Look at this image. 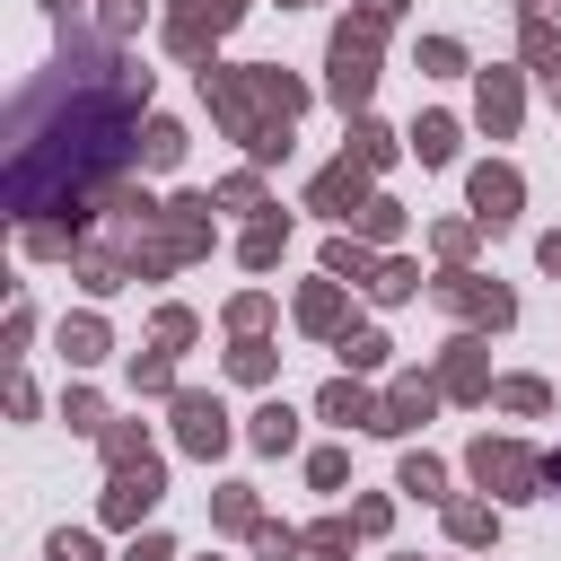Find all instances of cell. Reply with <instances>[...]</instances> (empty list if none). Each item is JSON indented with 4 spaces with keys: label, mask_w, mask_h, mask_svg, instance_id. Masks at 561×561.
I'll return each mask as SVG.
<instances>
[{
    "label": "cell",
    "mask_w": 561,
    "mask_h": 561,
    "mask_svg": "<svg viewBox=\"0 0 561 561\" xmlns=\"http://www.w3.org/2000/svg\"><path fill=\"white\" fill-rule=\"evenodd\" d=\"M140 105H149V70L131 53H114L105 35L70 26L53 70L9 114V210H18V228H35L44 210H70V228H79L123 184V158H140V131H149Z\"/></svg>",
    "instance_id": "obj_1"
},
{
    "label": "cell",
    "mask_w": 561,
    "mask_h": 561,
    "mask_svg": "<svg viewBox=\"0 0 561 561\" xmlns=\"http://www.w3.org/2000/svg\"><path fill=\"white\" fill-rule=\"evenodd\" d=\"M202 105L219 114L228 140H245L254 167H272V158H289V123H298L307 88H298L289 70H272V61H237V70L210 61V70H202Z\"/></svg>",
    "instance_id": "obj_2"
},
{
    "label": "cell",
    "mask_w": 561,
    "mask_h": 561,
    "mask_svg": "<svg viewBox=\"0 0 561 561\" xmlns=\"http://www.w3.org/2000/svg\"><path fill=\"white\" fill-rule=\"evenodd\" d=\"M377 35H386V18H368V9L333 26V53H324V70H333V79H324V96H333L342 114H359V105H368V88H377Z\"/></svg>",
    "instance_id": "obj_3"
},
{
    "label": "cell",
    "mask_w": 561,
    "mask_h": 561,
    "mask_svg": "<svg viewBox=\"0 0 561 561\" xmlns=\"http://www.w3.org/2000/svg\"><path fill=\"white\" fill-rule=\"evenodd\" d=\"M465 465H473V482L500 491V500H535V491H543V456H526L517 438H473Z\"/></svg>",
    "instance_id": "obj_4"
},
{
    "label": "cell",
    "mask_w": 561,
    "mask_h": 561,
    "mask_svg": "<svg viewBox=\"0 0 561 561\" xmlns=\"http://www.w3.org/2000/svg\"><path fill=\"white\" fill-rule=\"evenodd\" d=\"M430 298H438L447 316H465V324H491V333L517 316V298H508L500 280H482V272H447V280H430Z\"/></svg>",
    "instance_id": "obj_5"
},
{
    "label": "cell",
    "mask_w": 561,
    "mask_h": 561,
    "mask_svg": "<svg viewBox=\"0 0 561 561\" xmlns=\"http://www.w3.org/2000/svg\"><path fill=\"white\" fill-rule=\"evenodd\" d=\"M175 447H184V456H219V447H228V403L184 386V394H175Z\"/></svg>",
    "instance_id": "obj_6"
},
{
    "label": "cell",
    "mask_w": 561,
    "mask_h": 561,
    "mask_svg": "<svg viewBox=\"0 0 561 561\" xmlns=\"http://www.w3.org/2000/svg\"><path fill=\"white\" fill-rule=\"evenodd\" d=\"M307 202H316L324 219H359V210H368V167H359V158H333V167L307 184Z\"/></svg>",
    "instance_id": "obj_7"
},
{
    "label": "cell",
    "mask_w": 561,
    "mask_h": 561,
    "mask_svg": "<svg viewBox=\"0 0 561 561\" xmlns=\"http://www.w3.org/2000/svg\"><path fill=\"white\" fill-rule=\"evenodd\" d=\"M158 491H167V465H131V473H114V482H105V526H140V517L158 508Z\"/></svg>",
    "instance_id": "obj_8"
},
{
    "label": "cell",
    "mask_w": 561,
    "mask_h": 561,
    "mask_svg": "<svg viewBox=\"0 0 561 561\" xmlns=\"http://www.w3.org/2000/svg\"><path fill=\"white\" fill-rule=\"evenodd\" d=\"M430 412H438V377H394V386H386L377 430H386V438H403V430H421Z\"/></svg>",
    "instance_id": "obj_9"
},
{
    "label": "cell",
    "mask_w": 561,
    "mask_h": 561,
    "mask_svg": "<svg viewBox=\"0 0 561 561\" xmlns=\"http://www.w3.org/2000/svg\"><path fill=\"white\" fill-rule=\"evenodd\" d=\"M517 202H526L517 167H473V219H482V228H508V219H517Z\"/></svg>",
    "instance_id": "obj_10"
},
{
    "label": "cell",
    "mask_w": 561,
    "mask_h": 561,
    "mask_svg": "<svg viewBox=\"0 0 561 561\" xmlns=\"http://www.w3.org/2000/svg\"><path fill=\"white\" fill-rule=\"evenodd\" d=\"M473 114H482V131H491V140H508V131H517V70H482Z\"/></svg>",
    "instance_id": "obj_11"
},
{
    "label": "cell",
    "mask_w": 561,
    "mask_h": 561,
    "mask_svg": "<svg viewBox=\"0 0 561 561\" xmlns=\"http://www.w3.org/2000/svg\"><path fill=\"white\" fill-rule=\"evenodd\" d=\"M438 394H491V377H482V342L465 333V342H447V359H438Z\"/></svg>",
    "instance_id": "obj_12"
},
{
    "label": "cell",
    "mask_w": 561,
    "mask_h": 561,
    "mask_svg": "<svg viewBox=\"0 0 561 561\" xmlns=\"http://www.w3.org/2000/svg\"><path fill=\"white\" fill-rule=\"evenodd\" d=\"M70 272H79V289H96V298H105V289H123V280H131V254H123V245H79V254H70Z\"/></svg>",
    "instance_id": "obj_13"
},
{
    "label": "cell",
    "mask_w": 561,
    "mask_h": 561,
    "mask_svg": "<svg viewBox=\"0 0 561 561\" xmlns=\"http://www.w3.org/2000/svg\"><path fill=\"white\" fill-rule=\"evenodd\" d=\"M377 412H386V394H368V386H351V377H333V386H324V421H342V430H351V421H359V430H377Z\"/></svg>",
    "instance_id": "obj_14"
},
{
    "label": "cell",
    "mask_w": 561,
    "mask_h": 561,
    "mask_svg": "<svg viewBox=\"0 0 561 561\" xmlns=\"http://www.w3.org/2000/svg\"><path fill=\"white\" fill-rule=\"evenodd\" d=\"M324 272H333V280H368V289H377V272H386V263H377V245H368V237H333V245H324Z\"/></svg>",
    "instance_id": "obj_15"
},
{
    "label": "cell",
    "mask_w": 561,
    "mask_h": 561,
    "mask_svg": "<svg viewBox=\"0 0 561 561\" xmlns=\"http://www.w3.org/2000/svg\"><path fill=\"white\" fill-rule=\"evenodd\" d=\"M298 324H307V333H342V280H333V272L298 289Z\"/></svg>",
    "instance_id": "obj_16"
},
{
    "label": "cell",
    "mask_w": 561,
    "mask_h": 561,
    "mask_svg": "<svg viewBox=\"0 0 561 561\" xmlns=\"http://www.w3.org/2000/svg\"><path fill=\"white\" fill-rule=\"evenodd\" d=\"M245 438H254L263 456H289V447H298V412H289V403H263V412L245 421Z\"/></svg>",
    "instance_id": "obj_17"
},
{
    "label": "cell",
    "mask_w": 561,
    "mask_h": 561,
    "mask_svg": "<svg viewBox=\"0 0 561 561\" xmlns=\"http://www.w3.org/2000/svg\"><path fill=\"white\" fill-rule=\"evenodd\" d=\"M61 359H70V368H96V359H105V324H96V316H61Z\"/></svg>",
    "instance_id": "obj_18"
},
{
    "label": "cell",
    "mask_w": 561,
    "mask_h": 561,
    "mask_svg": "<svg viewBox=\"0 0 561 561\" xmlns=\"http://www.w3.org/2000/svg\"><path fill=\"white\" fill-rule=\"evenodd\" d=\"M105 465H114V473L158 465V456H149V430H140V421H105Z\"/></svg>",
    "instance_id": "obj_19"
},
{
    "label": "cell",
    "mask_w": 561,
    "mask_h": 561,
    "mask_svg": "<svg viewBox=\"0 0 561 561\" xmlns=\"http://www.w3.org/2000/svg\"><path fill=\"white\" fill-rule=\"evenodd\" d=\"M412 158H421V167H447V158H456V123H447V114H421V123H412Z\"/></svg>",
    "instance_id": "obj_20"
},
{
    "label": "cell",
    "mask_w": 561,
    "mask_h": 561,
    "mask_svg": "<svg viewBox=\"0 0 561 561\" xmlns=\"http://www.w3.org/2000/svg\"><path fill=\"white\" fill-rule=\"evenodd\" d=\"M342 158H359V167L377 175V167L394 158V131H386V123H368V114H351V149H342Z\"/></svg>",
    "instance_id": "obj_21"
},
{
    "label": "cell",
    "mask_w": 561,
    "mask_h": 561,
    "mask_svg": "<svg viewBox=\"0 0 561 561\" xmlns=\"http://www.w3.org/2000/svg\"><path fill=\"white\" fill-rule=\"evenodd\" d=\"M491 403H500V412H552V386H543V377H500Z\"/></svg>",
    "instance_id": "obj_22"
},
{
    "label": "cell",
    "mask_w": 561,
    "mask_h": 561,
    "mask_svg": "<svg viewBox=\"0 0 561 561\" xmlns=\"http://www.w3.org/2000/svg\"><path fill=\"white\" fill-rule=\"evenodd\" d=\"M175 158H184V123H167V114H158V123L140 131V167H175Z\"/></svg>",
    "instance_id": "obj_23"
},
{
    "label": "cell",
    "mask_w": 561,
    "mask_h": 561,
    "mask_svg": "<svg viewBox=\"0 0 561 561\" xmlns=\"http://www.w3.org/2000/svg\"><path fill=\"white\" fill-rule=\"evenodd\" d=\"M280 245H289V228H280V219H254V228H245V245H237V254H245V263H254V272H272V263H280Z\"/></svg>",
    "instance_id": "obj_24"
},
{
    "label": "cell",
    "mask_w": 561,
    "mask_h": 561,
    "mask_svg": "<svg viewBox=\"0 0 561 561\" xmlns=\"http://www.w3.org/2000/svg\"><path fill=\"white\" fill-rule=\"evenodd\" d=\"M359 237H368V245H394V237H403V210H394L386 193H368V210H359Z\"/></svg>",
    "instance_id": "obj_25"
},
{
    "label": "cell",
    "mask_w": 561,
    "mask_h": 561,
    "mask_svg": "<svg viewBox=\"0 0 561 561\" xmlns=\"http://www.w3.org/2000/svg\"><path fill=\"white\" fill-rule=\"evenodd\" d=\"M333 351H342V368H351V377H368V368H386V333H342Z\"/></svg>",
    "instance_id": "obj_26"
},
{
    "label": "cell",
    "mask_w": 561,
    "mask_h": 561,
    "mask_svg": "<svg viewBox=\"0 0 561 561\" xmlns=\"http://www.w3.org/2000/svg\"><path fill=\"white\" fill-rule=\"evenodd\" d=\"M228 377H245V386H263V377H272V342H254V333H237V351H228Z\"/></svg>",
    "instance_id": "obj_27"
},
{
    "label": "cell",
    "mask_w": 561,
    "mask_h": 561,
    "mask_svg": "<svg viewBox=\"0 0 561 561\" xmlns=\"http://www.w3.org/2000/svg\"><path fill=\"white\" fill-rule=\"evenodd\" d=\"M403 491L412 500H447V465L438 456H403Z\"/></svg>",
    "instance_id": "obj_28"
},
{
    "label": "cell",
    "mask_w": 561,
    "mask_h": 561,
    "mask_svg": "<svg viewBox=\"0 0 561 561\" xmlns=\"http://www.w3.org/2000/svg\"><path fill=\"white\" fill-rule=\"evenodd\" d=\"M219 526H228V535H254V526H263V508H254V491H245V482H228V491H219Z\"/></svg>",
    "instance_id": "obj_29"
},
{
    "label": "cell",
    "mask_w": 561,
    "mask_h": 561,
    "mask_svg": "<svg viewBox=\"0 0 561 561\" xmlns=\"http://www.w3.org/2000/svg\"><path fill=\"white\" fill-rule=\"evenodd\" d=\"M491 526H500V517H491L482 500H456V508H447V535H456V543H491Z\"/></svg>",
    "instance_id": "obj_30"
},
{
    "label": "cell",
    "mask_w": 561,
    "mask_h": 561,
    "mask_svg": "<svg viewBox=\"0 0 561 561\" xmlns=\"http://www.w3.org/2000/svg\"><path fill=\"white\" fill-rule=\"evenodd\" d=\"M351 535H359V517H316V526H307V552L342 561V552H351Z\"/></svg>",
    "instance_id": "obj_31"
},
{
    "label": "cell",
    "mask_w": 561,
    "mask_h": 561,
    "mask_svg": "<svg viewBox=\"0 0 561 561\" xmlns=\"http://www.w3.org/2000/svg\"><path fill=\"white\" fill-rule=\"evenodd\" d=\"M131 386H140V394H175V368H167V351H131Z\"/></svg>",
    "instance_id": "obj_32"
},
{
    "label": "cell",
    "mask_w": 561,
    "mask_h": 561,
    "mask_svg": "<svg viewBox=\"0 0 561 561\" xmlns=\"http://www.w3.org/2000/svg\"><path fill=\"white\" fill-rule=\"evenodd\" d=\"M254 552H263V561H289V552H307V535H298V526H272V517H263V526H254Z\"/></svg>",
    "instance_id": "obj_33"
},
{
    "label": "cell",
    "mask_w": 561,
    "mask_h": 561,
    "mask_svg": "<svg viewBox=\"0 0 561 561\" xmlns=\"http://www.w3.org/2000/svg\"><path fill=\"white\" fill-rule=\"evenodd\" d=\"M412 289H421V263L386 254V272H377V298H412Z\"/></svg>",
    "instance_id": "obj_34"
},
{
    "label": "cell",
    "mask_w": 561,
    "mask_h": 561,
    "mask_svg": "<svg viewBox=\"0 0 561 561\" xmlns=\"http://www.w3.org/2000/svg\"><path fill=\"white\" fill-rule=\"evenodd\" d=\"M202 324H193V307H158V351H184Z\"/></svg>",
    "instance_id": "obj_35"
},
{
    "label": "cell",
    "mask_w": 561,
    "mask_h": 561,
    "mask_svg": "<svg viewBox=\"0 0 561 561\" xmlns=\"http://www.w3.org/2000/svg\"><path fill=\"white\" fill-rule=\"evenodd\" d=\"M210 202H228V210H263V175H228Z\"/></svg>",
    "instance_id": "obj_36"
},
{
    "label": "cell",
    "mask_w": 561,
    "mask_h": 561,
    "mask_svg": "<svg viewBox=\"0 0 561 561\" xmlns=\"http://www.w3.org/2000/svg\"><path fill=\"white\" fill-rule=\"evenodd\" d=\"M61 421H70V430H105V403L79 386V394H61Z\"/></svg>",
    "instance_id": "obj_37"
},
{
    "label": "cell",
    "mask_w": 561,
    "mask_h": 561,
    "mask_svg": "<svg viewBox=\"0 0 561 561\" xmlns=\"http://www.w3.org/2000/svg\"><path fill=\"white\" fill-rule=\"evenodd\" d=\"M342 473H351V456H342V447H324V456H307V482H316V491H342Z\"/></svg>",
    "instance_id": "obj_38"
},
{
    "label": "cell",
    "mask_w": 561,
    "mask_h": 561,
    "mask_svg": "<svg viewBox=\"0 0 561 561\" xmlns=\"http://www.w3.org/2000/svg\"><path fill=\"white\" fill-rule=\"evenodd\" d=\"M44 561H96V535H79V526H61V535L44 543Z\"/></svg>",
    "instance_id": "obj_39"
},
{
    "label": "cell",
    "mask_w": 561,
    "mask_h": 561,
    "mask_svg": "<svg viewBox=\"0 0 561 561\" xmlns=\"http://www.w3.org/2000/svg\"><path fill=\"white\" fill-rule=\"evenodd\" d=\"M421 70H438V79H456V70H465V53H456L447 35H430V44H421Z\"/></svg>",
    "instance_id": "obj_40"
},
{
    "label": "cell",
    "mask_w": 561,
    "mask_h": 561,
    "mask_svg": "<svg viewBox=\"0 0 561 561\" xmlns=\"http://www.w3.org/2000/svg\"><path fill=\"white\" fill-rule=\"evenodd\" d=\"M263 316H272V298H263V289H245V298H228V324H237V333H254Z\"/></svg>",
    "instance_id": "obj_41"
},
{
    "label": "cell",
    "mask_w": 561,
    "mask_h": 561,
    "mask_svg": "<svg viewBox=\"0 0 561 561\" xmlns=\"http://www.w3.org/2000/svg\"><path fill=\"white\" fill-rule=\"evenodd\" d=\"M184 9H193V18H202V26H219V35H228V26H237V18H245V0H184Z\"/></svg>",
    "instance_id": "obj_42"
},
{
    "label": "cell",
    "mask_w": 561,
    "mask_h": 561,
    "mask_svg": "<svg viewBox=\"0 0 561 561\" xmlns=\"http://www.w3.org/2000/svg\"><path fill=\"white\" fill-rule=\"evenodd\" d=\"M123 561H175V552H167V535H131V543H123Z\"/></svg>",
    "instance_id": "obj_43"
},
{
    "label": "cell",
    "mask_w": 561,
    "mask_h": 561,
    "mask_svg": "<svg viewBox=\"0 0 561 561\" xmlns=\"http://www.w3.org/2000/svg\"><path fill=\"white\" fill-rule=\"evenodd\" d=\"M140 9H149V0H105V26L123 35V26H140Z\"/></svg>",
    "instance_id": "obj_44"
},
{
    "label": "cell",
    "mask_w": 561,
    "mask_h": 561,
    "mask_svg": "<svg viewBox=\"0 0 561 561\" xmlns=\"http://www.w3.org/2000/svg\"><path fill=\"white\" fill-rule=\"evenodd\" d=\"M535 254H543V272H561V228H552V237H543Z\"/></svg>",
    "instance_id": "obj_45"
},
{
    "label": "cell",
    "mask_w": 561,
    "mask_h": 561,
    "mask_svg": "<svg viewBox=\"0 0 561 561\" xmlns=\"http://www.w3.org/2000/svg\"><path fill=\"white\" fill-rule=\"evenodd\" d=\"M394 9H403V0H368V18H394Z\"/></svg>",
    "instance_id": "obj_46"
},
{
    "label": "cell",
    "mask_w": 561,
    "mask_h": 561,
    "mask_svg": "<svg viewBox=\"0 0 561 561\" xmlns=\"http://www.w3.org/2000/svg\"><path fill=\"white\" fill-rule=\"evenodd\" d=\"M44 9H53V18H70V9H79V0H44Z\"/></svg>",
    "instance_id": "obj_47"
},
{
    "label": "cell",
    "mask_w": 561,
    "mask_h": 561,
    "mask_svg": "<svg viewBox=\"0 0 561 561\" xmlns=\"http://www.w3.org/2000/svg\"><path fill=\"white\" fill-rule=\"evenodd\" d=\"M552 96H561V79H552Z\"/></svg>",
    "instance_id": "obj_48"
},
{
    "label": "cell",
    "mask_w": 561,
    "mask_h": 561,
    "mask_svg": "<svg viewBox=\"0 0 561 561\" xmlns=\"http://www.w3.org/2000/svg\"><path fill=\"white\" fill-rule=\"evenodd\" d=\"M289 9H298V0H289Z\"/></svg>",
    "instance_id": "obj_49"
}]
</instances>
